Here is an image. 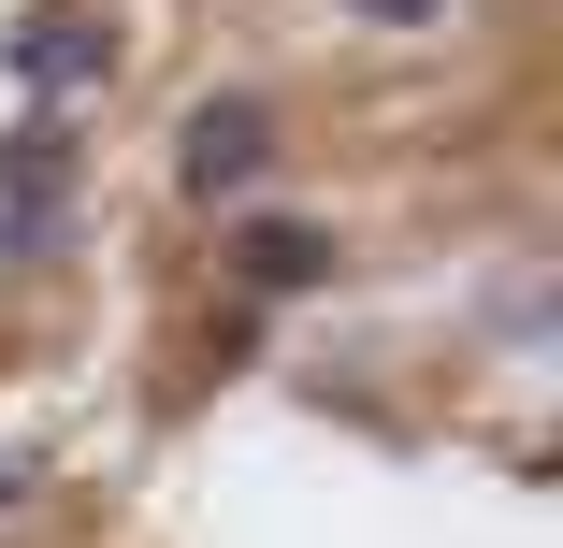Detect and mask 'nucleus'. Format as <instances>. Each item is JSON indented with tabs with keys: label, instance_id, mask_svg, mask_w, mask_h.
Wrapping results in <instances>:
<instances>
[{
	"label": "nucleus",
	"instance_id": "obj_5",
	"mask_svg": "<svg viewBox=\"0 0 563 548\" xmlns=\"http://www.w3.org/2000/svg\"><path fill=\"white\" fill-rule=\"evenodd\" d=\"M362 15H376V30H433V0H362Z\"/></svg>",
	"mask_w": 563,
	"mask_h": 548
},
{
	"label": "nucleus",
	"instance_id": "obj_1",
	"mask_svg": "<svg viewBox=\"0 0 563 548\" xmlns=\"http://www.w3.org/2000/svg\"><path fill=\"white\" fill-rule=\"evenodd\" d=\"M261 159H275V101H202V116L174 131V188L188 202H246Z\"/></svg>",
	"mask_w": 563,
	"mask_h": 548
},
{
	"label": "nucleus",
	"instance_id": "obj_2",
	"mask_svg": "<svg viewBox=\"0 0 563 548\" xmlns=\"http://www.w3.org/2000/svg\"><path fill=\"white\" fill-rule=\"evenodd\" d=\"M0 58H15V87L73 101V87H101V72H117V30H101V15H73V0H44V15H15V30H0Z\"/></svg>",
	"mask_w": 563,
	"mask_h": 548
},
{
	"label": "nucleus",
	"instance_id": "obj_4",
	"mask_svg": "<svg viewBox=\"0 0 563 548\" xmlns=\"http://www.w3.org/2000/svg\"><path fill=\"white\" fill-rule=\"evenodd\" d=\"M232 275L261 303H303V289H332V232L318 216H232Z\"/></svg>",
	"mask_w": 563,
	"mask_h": 548
},
{
	"label": "nucleus",
	"instance_id": "obj_3",
	"mask_svg": "<svg viewBox=\"0 0 563 548\" xmlns=\"http://www.w3.org/2000/svg\"><path fill=\"white\" fill-rule=\"evenodd\" d=\"M58 188H73V131L58 116H15V131H0V246H44Z\"/></svg>",
	"mask_w": 563,
	"mask_h": 548
}]
</instances>
